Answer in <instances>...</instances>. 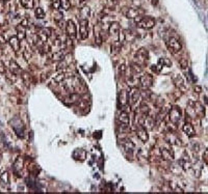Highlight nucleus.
I'll use <instances>...</instances> for the list:
<instances>
[{
  "label": "nucleus",
  "instance_id": "nucleus-49",
  "mask_svg": "<svg viewBox=\"0 0 208 194\" xmlns=\"http://www.w3.org/2000/svg\"><path fill=\"white\" fill-rule=\"evenodd\" d=\"M5 37H4V34H1L0 33V43L1 44H5Z\"/></svg>",
  "mask_w": 208,
  "mask_h": 194
},
{
  "label": "nucleus",
  "instance_id": "nucleus-20",
  "mask_svg": "<svg viewBox=\"0 0 208 194\" xmlns=\"http://www.w3.org/2000/svg\"><path fill=\"white\" fill-rule=\"evenodd\" d=\"M120 30H121V27L119 22H111L109 24V27H108V33L110 35H115V34H118Z\"/></svg>",
  "mask_w": 208,
  "mask_h": 194
},
{
  "label": "nucleus",
  "instance_id": "nucleus-27",
  "mask_svg": "<svg viewBox=\"0 0 208 194\" xmlns=\"http://www.w3.org/2000/svg\"><path fill=\"white\" fill-rule=\"evenodd\" d=\"M118 118L121 123H129V114L127 111H125V110H122L121 113L119 114Z\"/></svg>",
  "mask_w": 208,
  "mask_h": 194
},
{
  "label": "nucleus",
  "instance_id": "nucleus-35",
  "mask_svg": "<svg viewBox=\"0 0 208 194\" xmlns=\"http://www.w3.org/2000/svg\"><path fill=\"white\" fill-rule=\"evenodd\" d=\"M80 16L82 19H87L90 17V14H91V9L88 6H83L82 9H80Z\"/></svg>",
  "mask_w": 208,
  "mask_h": 194
},
{
  "label": "nucleus",
  "instance_id": "nucleus-53",
  "mask_svg": "<svg viewBox=\"0 0 208 194\" xmlns=\"http://www.w3.org/2000/svg\"><path fill=\"white\" fill-rule=\"evenodd\" d=\"M152 5H157L158 4V0H152Z\"/></svg>",
  "mask_w": 208,
  "mask_h": 194
},
{
  "label": "nucleus",
  "instance_id": "nucleus-21",
  "mask_svg": "<svg viewBox=\"0 0 208 194\" xmlns=\"http://www.w3.org/2000/svg\"><path fill=\"white\" fill-rule=\"evenodd\" d=\"M122 145H123L124 150H125L126 152H129V153H132L134 147H135V144H134L132 141L129 140V139L122 140Z\"/></svg>",
  "mask_w": 208,
  "mask_h": 194
},
{
  "label": "nucleus",
  "instance_id": "nucleus-16",
  "mask_svg": "<svg viewBox=\"0 0 208 194\" xmlns=\"http://www.w3.org/2000/svg\"><path fill=\"white\" fill-rule=\"evenodd\" d=\"M87 151L85 150H82V148H77V150L74 151V153H73V158L75 159V160H78V161H84L85 159H87Z\"/></svg>",
  "mask_w": 208,
  "mask_h": 194
},
{
  "label": "nucleus",
  "instance_id": "nucleus-36",
  "mask_svg": "<svg viewBox=\"0 0 208 194\" xmlns=\"http://www.w3.org/2000/svg\"><path fill=\"white\" fill-rule=\"evenodd\" d=\"M158 64H160L161 67H171L172 61L167 57H162V58L158 60Z\"/></svg>",
  "mask_w": 208,
  "mask_h": 194
},
{
  "label": "nucleus",
  "instance_id": "nucleus-41",
  "mask_svg": "<svg viewBox=\"0 0 208 194\" xmlns=\"http://www.w3.org/2000/svg\"><path fill=\"white\" fill-rule=\"evenodd\" d=\"M119 42H121L123 44L126 41V34H125V30H120L119 31Z\"/></svg>",
  "mask_w": 208,
  "mask_h": 194
},
{
  "label": "nucleus",
  "instance_id": "nucleus-9",
  "mask_svg": "<svg viewBox=\"0 0 208 194\" xmlns=\"http://www.w3.org/2000/svg\"><path fill=\"white\" fill-rule=\"evenodd\" d=\"M141 98V90L138 87H131L130 92H129V105L133 106L134 104H136Z\"/></svg>",
  "mask_w": 208,
  "mask_h": 194
},
{
  "label": "nucleus",
  "instance_id": "nucleus-4",
  "mask_svg": "<svg viewBox=\"0 0 208 194\" xmlns=\"http://www.w3.org/2000/svg\"><path fill=\"white\" fill-rule=\"evenodd\" d=\"M135 61L136 64L144 65L145 64H147V61L149 60V52L146 48H141V49L138 50V52L135 53Z\"/></svg>",
  "mask_w": 208,
  "mask_h": 194
},
{
  "label": "nucleus",
  "instance_id": "nucleus-33",
  "mask_svg": "<svg viewBox=\"0 0 208 194\" xmlns=\"http://www.w3.org/2000/svg\"><path fill=\"white\" fill-rule=\"evenodd\" d=\"M71 1V6L76 7V9H82L85 6V1L84 0H70Z\"/></svg>",
  "mask_w": 208,
  "mask_h": 194
},
{
  "label": "nucleus",
  "instance_id": "nucleus-13",
  "mask_svg": "<svg viewBox=\"0 0 208 194\" xmlns=\"http://www.w3.org/2000/svg\"><path fill=\"white\" fill-rule=\"evenodd\" d=\"M119 103L122 108L127 107L129 104V92L126 89H122L119 94Z\"/></svg>",
  "mask_w": 208,
  "mask_h": 194
},
{
  "label": "nucleus",
  "instance_id": "nucleus-2",
  "mask_svg": "<svg viewBox=\"0 0 208 194\" xmlns=\"http://www.w3.org/2000/svg\"><path fill=\"white\" fill-rule=\"evenodd\" d=\"M166 44H167L168 49L173 53V54H177V53H179L182 49L181 43H180L176 37H173V36L169 37V40L166 42Z\"/></svg>",
  "mask_w": 208,
  "mask_h": 194
},
{
  "label": "nucleus",
  "instance_id": "nucleus-43",
  "mask_svg": "<svg viewBox=\"0 0 208 194\" xmlns=\"http://www.w3.org/2000/svg\"><path fill=\"white\" fill-rule=\"evenodd\" d=\"M125 72H126V65L124 64H122L120 67H119V71H118V73H119V76L120 77H123L124 75H125Z\"/></svg>",
  "mask_w": 208,
  "mask_h": 194
},
{
  "label": "nucleus",
  "instance_id": "nucleus-3",
  "mask_svg": "<svg viewBox=\"0 0 208 194\" xmlns=\"http://www.w3.org/2000/svg\"><path fill=\"white\" fill-rule=\"evenodd\" d=\"M11 126L18 137H20V138L24 137V126L19 117L13 118V120H11Z\"/></svg>",
  "mask_w": 208,
  "mask_h": 194
},
{
  "label": "nucleus",
  "instance_id": "nucleus-22",
  "mask_svg": "<svg viewBox=\"0 0 208 194\" xmlns=\"http://www.w3.org/2000/svg\"><path fill=\"white\" fill-rule=\"evenodd\" d=\"M9 45H11L12 49L14 50L15 52H18L20 50V47H21V45H20V41L19 39H18L17 36H12L11 39H9Z\"/></svg>",
  "mask_w": 208,
  "mask_h": 194
},
{
  "label": "nucleus",
  "instance_id": "nucleus-14",
  "mask_svg": "<svg viewBox=\"0 0 208 194\" xmlns=\"http://www.w3.org/2000/svg\"><path fill=\"white\" fill-rule=\"evenodd\" d=\"M136 135H138V139L143 142H147L149 140V133L147 132V129L143 126H138L136 128Z\"/></svg>",
  "mask_w": 208,
  "mask_h": 194
},
{
  "label": "nucleus",
  "instance_id": "nucleus-12",
  "mask_svg": "<svg viewBox=\"0 0 208 194\" xmlns=\"http://www.w3.org/2000/svg\"><path fill=\"white\" fill-rule=\"evenodd\" d=\"M160 155H161L162 159H164L166 161L174 160V151L172 150V147H169V145H167V147H161Z\"/></svg>",
  "mask_w": 208,
  "mask_h": 194
},
{
  "label": "nucleus",
  "instance_id": "nucleus-31",
  "mask_svg": "<svg viewBox=\"0 0 208 194\" xmlns=\"http://www.w3.org/2000/svg\"><path fill=\"white\" fill-rule=\"evenodd\" d=\"M66 54L64 52H63V50H60V51H57V52H54L52 55V60H54V61H60V60H63L65 58Z\"/></svg>",
  "mask_w": 208,
  "mask_h": 194
},
{
  "label": "nucleus",
  "instance_id": "nucleus-24",
  "mask_svg": "<svg viewBox=\"0 0 208 194\" xmlns=\"http://www.w3.org/2000/svg\"><path fill=\"white\" fill-rule=\"evenodd\" d=\"M21 78H22V80H23L24 84L26 85L27 87H29L30 83H32L31 75H30L28 72H22L21 73Z\"/></svg>",
  "mask_w": 208,
  "mask_h": 194
},
{
  "label": "nucleus",
  "instance_id": "nucleus-8",
  "mask_svg": "<svg viewBox=\"0 0 208 194\" xmlns=\"http://www.w3.org/2000/svg\"><path fill=\"white\" fill-rule=\"evenodd\" d=\"M79 36L81 40H87L88 36V21L81 19L79 22Z\"/></svg>",
  "mask_w": 208,
  "mask_h": 194
},
{
  "label": "nucleus",
  "instance_id": "nucleus-5",
  "mask_svg": "<svg viewBox=\"0 0 208 194\" xmlns=\"http://www.w3.org/2000/svg\"><path fill=\"white\" fill-rule=\"evenodd\" d=\"M168 116H169L170 122L173 123V125H178V123L180 122L181 116H182V113H181L180 108L178 107V106H174V107H172V109L170 110Z\"/></svg>",
  "mask_w": 208,
  "mask_h": 194
},
{
  "label": "nucleus",
  "instance_id": "nucleus-39",
  "mask_svg": "<svg viewBox=\"0 0 208 194\" xmlns=\"http://www.w3.org/2000/svg\"><path fill=\"white\" fill-rule=\"evenodd\" d=\"M62 1V7L65 11H69L71 7V1L70 0H60Z\"/></svg>",
  "mask_w": 208,
  "mask_h": 194
},
{
  "label": "nucleus",
  "instance_id": "nucleus-26",
  "mask_svg": "<svg viewBox=\"0 0 208 194\" xmlns=\"http://www.w3.org/2000/svg\"><path fill=\"white\" fill-rule=\"evenodd\" d=\"M139 83V78H136L135 75H130L129 77H127V84L130 85V87H136Z\"/></svg>",
  "mask_w": 208,
  "mask_h": 194
},
{
  "label": "nucleus",
  "instance_id": "nucleus-45",
  "mask_svg": "<svg viewBox=\"0 0 208 194\" xmlns=\"http://www.w3.org/2000/svg\"><path fill=\"white\" fill-rule=\"evenodd\" d=\"M179 64H180V67H181V69H186L187 65H188V62H187V59L186 58H180L179 60Z\"/></svg>",
  "mask_w": 208,
  "mask_h": 194
},
{
  "label": "nucleus",
  "instance_id": "nucleus-11",
  "mask_svg": "<svg viewBox=\"0 0 208 194\" xmlns=\"http://www.w3.org/2000/svg\"><path fill=\"white\" fill-rule=\"evenodd\" d=\"M53 29L52 28H43L38 32V37H39L40 42L42 43H47L48 39L52 35Z\"/></svg>",
  "mask_w": 208,
  "mask_h": 194
},
{
  "label": "nucleus",
  "instance_id": "nucleus-52",
  "mask_svg": "<svg viewBox=\"0 0 208 194\" xmlns=\"http://www.w3.org/2000/svg\"><path fill=\"white\" fill-rule=\"evenodd\" d=\"M195 90H197V92H201V90H202V88L200 87V86H195Z\"/></svg>",
  "mask_w": 208,
  "mask_h": 194
},
{
  "label": "nucleus",
  "instance_id": "nucleus-50",
  "mask_svg": "<svg viewBox=\"0 0 208 194\" xmlns=\"http://www.w3.org/2000/svg\"><path fill=\"white\" fill-rule=\"evenodd\" d=\"M203 158L206 159V160L208 159V147L204 151V154H203Z\"/></svg>",
  "mask_w": 208,
  "mask_h": 194
},
{
  "label": "nucleus",
  "instance_id": "nucleus-7",
  "mask_svg": "<svg viewBox=\"0 0 208 194\" xmlns=\"http://www.w3.org/2000/svg\"><path fill=\"white\" fill-rule=\"evenodd\" d=\"M139 85L143 89H149L153 85V77L150 74H144L139 77Z\"/></svg>",
  "mask_w": 208,
  "mask_h": 194
},
{
  "label": "nucleus",
  "instance_id": "nucleus-10",
  "mask_svg": "<svg viewBox=\"0 0 208 194\" xmlns=\"http://www.w3.org/2000/svg\"><path fill=\"white\" fill-rule=\"evenodd\" d=\"M66 32L67 35L71 39H74L77 35V30H76V25L72 20H68L66 23Z\"/></svg>",
  "mask_w": 208,
  "mask_h": 194
},
{
  "label": "nucleus",
  "instance_id": "nucleus-19",
  "mask_svg": "<svg viewBox=\"0 0 208 194\" xmlns=\"http://www.w3.org/2000/svg\"><path fill=\"white\" fill-rule=\"evenodd\" d=\"M182 130H183V132L187 135V137H192V136H195V134H196L194 127H192V125L191 123H184V126H183V128H182Z\"/></svg>",
  "mask_w": 208,
  "mask_h": 194
},
{
  "label": "nucleus",
  "instance_id": "nucleus-37",
  "mask_svg": "<svg viewBox=\"0 0 208 194\" xmlns=\"http://www.w3.org/2000/svg\"><path fill=\"white\" fill-rule=\"evenodd\" d=\"M34 15H35V17H37L38 19H44V18H45V12H44V9H43L42 7H38V9H35Z\"/></svg>",
  "mask_w": 208,
  "mask_h": 194
},
{
  "label": "nucleus",
  "instance_id": "nucleus-25",
  "mask_svg": "<svg viewBox=\"0 0 208 194\" xmlns=\"http://www.w3.org/2000/svg\"><path fill=\"white\" fill-rule=\"evenodd\" d=\"M174 82L175 84H176V86L179 88V89L181 90H185V84H184V81L183 79L181 78V76H179V75H177V76L174 77Z\"/></svg>",
  "mask_w": 208,
  "mask_h": 194
},
{
  "label": "nucleus",
  "instance_id": "nucleus-28",
  "mask_svg": "<svg viewBox=\"0 0 208 194\" xmlns=\"http://www.w3.org/2000/svg\"><path fill=\"white\" fill-rule=\"evenodd\" d=\"M95 39H96V43L100 46L101 44H102V39H101V28L99 25H96L95 26Z\"/></svg>",
  "mask_w": 208,
  "mask_h": 194
},
{
  "label": "nucleus",
  "instance_id": "nucleus-46",
  "mask_svg": "<svg viewBox=\"0 0 208 194\" xmlns=\"http://www.w3.org/2000/svg\"><path fill=\"white\" fill-rule=\"evenodd\" d=\"M161 65L160 64H155V65H152V68H151V70L153 71L155 74H159L160 73V71H161Z\"/></svg>",
  "mask_w": 208,
  "mask_h": 194
},
{
  "label": "nucleus",
  "instance_id": "nucleus-15",
  "mask_svg": "<svg viewBox=\"0 0 208 194\" xmlns=\"http://www.w3.org/2000/svg\"><path fill=\"white\" fill-rule=\"evenodd\" d=\"M23 166H24V160L22 157H18L15 161L14 165H13V169H14V172L20 176L19 173L21 172V170L23 169Z\"/></svg>",
  "mask_w": 208,
  "mask_h": 194
},
{
  "label": "nucleus",
  "instance_id": "nucleus-40",
  "mask_svg": "<svg viewBox=\"0 0 208 194\" xmlns=\"http://www.w3.org/2000/svg\"><path fill=\"white\" fill-rule=\"evenodd\" d=\"M52 6L55 11H59V9L62 7V1L60 0H52Z\"/></svg>",
  "mask_w": 208,
  "mask_h": 194
},
{
  "label": "nucleus",
  "instance_id": "nucleus-55",
  "mask_svg": "<svg viewBox=\"0 0 208 194\" xmlns=\"http://www.w3.org/2000/svg\"><path fill=\"white\" fill-rule=\"evenodd\" d=\"M1 156H2V153H1V151H0V158H1Z\"/></svg>",
  "mask_w": 208,
  "mask_h": 194
},
{
  "label": "nucleus",
  "instance_id": "nucleus-34",
  "mask_svg": "<svg viewBox=\"0 0 208 194\" xmlns=\"http://www.w3.org/2000/svg\"><path fill=\"white\" fill-rule=\"evenodd\" d=\"M138 110L142 115H149V113H150V108L148 107V105H147L146 103H142L138 108Z\"/></svg>",
  "mask_w": 208,
  "mask_h": 194
},
{
  "label": "nucleus",
  "instance_id": "nucleus-32",
  "mask_svg": "<svg viewBox=\"0 0 208 194\" xmlns=\"http://www.w3.org/2000/svg\"><path fill=\"white\" fill-rule=\"evenodd\" d=\"M66 80V74L64 72H60L53 78V83H56V84H59V83L64 82Z\"/></svg>",
  "mask_w": 208,
  "mask_h": 194
},
{
  "label": "nucleus",
  "instance_id": "nucleus-47",
  "mask_svg": "<svg viewBox=\"0 0 208 194\" xmlns=\"http://www.w3.org/2000/svg\"><path fill=\"white\" fill-rule=\"evenodd\" d=\"M5 72H6V69H5V65H4V62L0 59V74H4Z\"/></svg>",
  "mask_w": 208,
  "mask_h": 194
},
{
  "label": "nucleus",
  "instance_id": "nucleus-1",
  "mask_svg": "<svg viewBox=\"0 0 208 194\" xmlns=\"http://www.w3.org/2000/svg\"><path fill=\"white\" fill-rule=\"evenodd\" d=\"M134 22L138 27L144 29H151L155 25V20L150 16H138L134 19Z\"/></svg>",
  "mask_w": 208,
  "mask_h": 194
},
{
  "label": "nucleus",
  "instance_id": "nucleus-42",
  "mask_svg": "<svg viewBox=\"0 0 208 194\" xmlns=\"http://www.w3.org/2000/svg\"><path fill=\"white\" fill-rule=\"evenodd\" d=\"M16 76H17V75H16V74H14V73H13L12 71H11V72H9V73H6V75H5L6 79L11 80L12 82H15V81H16V78H17Z\"/></svg>",
  "mask_w": 208,
  "mask_h": 194
},
{
  "label": "nucleus",
  "instance_id": "nucleus-38",
  "mask_svg": "<svg viewBox=\"0 0 208 194\" xmlns=\"http://www.w3.org/2000/svg\"><path fill=\"white\" fill-rule=\"evenodd\" d=\"M0 180H1V182L3 184H9V175L5 171V172H3L1 175H0Z\"/></svg>",
  "mask_w": 208,
  "mask_h": 194
},
{
  "label": "nucleus",
  "instance_id": "nucleus-44",
  "mask_svg": "<svg viewBox=\"0 0 208 194\" xmlns=\"http://www.w3.org/2000/svg\"><path fill=\"white\" fill-rule=\"evenodd\" d=\"M29 50L30 49H28V48H25V50L23 51V57L26 60H29L30 58H31V53H30Z\"/></svg>",
  "mask_w": 208,
  "mask_h": 194
},
{
  "label": "nucleus",
  "instance_id": "nucleus-30",
  "mask_svg": "<svg viewBox=\"0 0 208 194\" xmlns=\"http://www.w3.org/2000/svg\"><path fill=\"white\" fill-rule=\"evenodd\" d=\"M20 3H21V5L26 9H34V0H20Z\"/></svg>",
  "mask_w": 208,
  "mask_h": 194
},
{
  "label": "nucleus",
  "instance_id": "nucleus-51",
  "mask_svg": "<svg viewBox=\"0 0 208 194\" xmlns=\"http://www.w3.org/2000/svg\"><path fill=\"white\" fill-rule=\"evenodd\" d=\"M109 2L113 5H117V4H119V2H120V0H109Z\"/></svg>",
  "mask_w": 208,
  "mask_h": 194
},
{
  "label": "nucleus",
  "instance_id": "nucleus-29",
  "mask_svg": "<svg viewBox=\"0 0 208 194\" xmlns=\"http://www.w3.org/2000/svg\"><path fill=\"white\" fill-rule=\"evenodd\" d=\"M9 70L16 75L19 74V73H21L19 64H17V62L15 61V60H11V61H9Z\"/></svg>",
  "mask_w": 208,
  "mask_h": 194
},
{
  "label": "nucleus",
  "instance_id": "nucleus-56",
  "mask_svg": "<svg viewBox=\"0 0 208 194\" xmlns=\"http://www.w3.org/2000/svg\"><path fill=\"white\" fill-rule=\"evenodd\" d=\"M4 2H6V1H11V0H3Z\"/></svg>",
  "mask_w": 208,
  "mask_h": 194
},
{
  "label": "nucleus",
  "instance_id": "nucleus-48",
  "mask_svg": "<svg viewBox=\"0 0 208 194\" xmlns=\"http://www.w3.org/2000/svg\"><path fill=\"white\" fill-rule=\"evenodd\" d=\"M21 25H23L24 27H27L29 25V20H28V18H24L23 20L21 21V23H20Z\"/></svg>",
  "mask_w": 208,
  "mask_h": 194
},
{
  "label": "nucleus",
  "instance_id": "nucleus-17",
  "mask_svg": "<svg viewBox=\"0 0 208 194\" xmlns=\"http://www.w3.org/2000/svg\"><path fill=\"white\" fill-rule=\"evenodd\" d=\"M122 47H123V44H122L121 42H119V41L113 42V44H111V46H110V53H111V55H118L119 53L121 52Z\"/></svg>",
  "mask_w": 208,
  "mask_h": 194
},
{
  "label": "nucleus",
  "instance_id": "nucleus-18",
  "mask_svg": "<svg viewBox=\"0 0 208 194\" xmlns=\"http://www.w3.org/2000/svg\"><path fill=\"white\" fill-rule=\"evenodd\" d=\"M17 30V37L19 39V41H23L26 37V27H24L23 25L19 24L16 27Z\"/></svg>",
  "mask_w": 208,
  "mask_h": 194
},
{
  "label": "nucleus",
  "instance_id": "nucleus-23",
  "mask_svg": "<svg viewBox=\"0 0 208 194\" xmlns=\"http://www.w3.org/2000/svg\"><path fill=\"white\" fill-rule=\"evenodd\" d=\"M130 71H131V74L132 75H138V74H142L143 73V67H142L141 64H136V62H133V64H131V67H130Z\"/></svg>",
  "mask_w": 208,
  "mask_h": 194
},
{
  "label": "nucleus",
  "instance_id": "nucleus-6",
  "mask_svg": "<svg viewBox=\"0 0 208 194\" xmlns=\"http://www.w3.org/2000/svg\"><path fill=\"white\" fill-rule=\"evenodd\" d=\"M122 12L127 17L128 19H135L138 16H143L144 15V9H139V7H135V9H128V7H123Z\"/></svg>",
  "mask_w": 208,
  "mask_h": 194
},
{
  "label": "nucleus",
  "instance_id": "nucleus-54",
  "mask_svg": "<svg viewBox=\"0 0 208 194\" xmlns=\"http://www.w3.org/2000/svg\"><path fill=\"white\" fill-rule=\"evenodd\" d=\"M204 99H205V102H206V103H207V104H208V99H207V98H206V97H205V98H204Z\"/></svg>",
  "mask_w": 208,
  "mask_h": 194
}]
</instances>
